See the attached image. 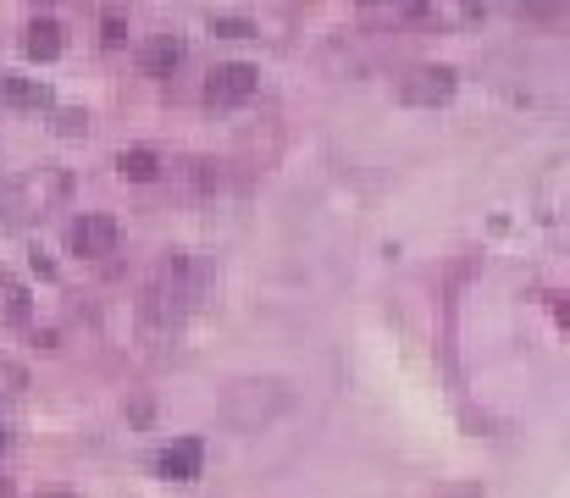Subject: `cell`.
Returning <instances> with one entry per match:
<instances>
[{
  "label": "cell",
  "mask_w": 570,
  "mask_h": 498,
  "mask_svg": "<svg viewBox=\"0 0 570 498\" xmlns=\"http://www.w3.org/2000/svg\"><path fill=\"white\" fill-rule=\"evenodd\" d=\"M200 283H205V272L194 266L189 249H167V255L150 266L144 288H139V327H144V338H167V332H178L183 316L194 310V299H200Z\"/></svg>",
  "instance_id": "cell-1"
},
{
  "label": "cell",
  "mask_w": 570,
  "mask_h": 498,
  "mask_svg": "<svg viewBox=\"0 0 570 498\" xmlns=\"http://www.w3.org/2000/svg\"><path fill=\"white\" fill-rule=\"evenodd\" d=\"M72 194V178L61 166H39V172H23L17 183L0 189V227L12 233V227H34L39 216H50L61 200Z\"/></svg>",
  "instance_id": "cell-2"
},
{
  "label": "cell",
  "mask_w": 570,
  "mask_h": 498,
  "mask_svg": "<svg viewBox=\"0 0 570 498\" xmlns=\"http://www.w3.org/2000/svg\"><path fill=\"white\" fill-rule=\"evenodd\" d=\"M255 78H261V72L244 67V61H227V67H216L211 78H205V106H211V111L244 106V100L255 95Z\"/></svg>",
  "instance_id": "cell-3"
},
{
  "label": "cell",
  "mask_w": 570,
  "mask_h": 498,
  "mask_svg": "<svg viewBox=\"0 0 570 498\" xmlns=\"http://www.w3.org/2000/svg\"><path fill=\"white\" fill-rule=\"evenodd\" d=\"M454 67H416L399 78V100L404 106H443V100L454 95Z\"/></svg>",
  "instance_id": "cell-4"
},
{
  "label": "cell",
  "mask_w": 570,
  "mask_h": 498,
  "mask_svg": "<svg viewBox=\"0 0 570 498\" xmlns=\"http://www.w3.org/2000/svg\"><path fill=\"white\" fill-rule=\"evenodd\" d=\"M67 249L72 255H111L117 249V222L111 216H78L67 227Z\"/></svg>",
  "instance_id": "cell-5"
},
{
  "label": "cell",
  "mask_w": 570,
  "mask_h": 498,
  "mask_svg": "<svg viewBox=\"0 0 570 498\" xmlns=\"http://www.w3.org/2000/svg\"><path fill=\"white\" fill-rule=\"evenodd\" d=\"M200 465H205V443L200 438H178V443H167V449L155 454V471L167 476V482H194Z\"/></svg>",
  "instance_id": "cell-6"
},
{
  "label": "cell",
  "mask_w": 570,
  "mask_h": 498,
  "mask_svg": "<svg viewBox=\"0 0 570 498\" xmlns=\"http://www.w3.org/2000/svg\"><path fill=\"white\" fill-rule=\"evenodd\" d=\"M482 17V0H421L416 28H471Z\"/></svg>",
  "instance_id": "cell-7"
},
{
  "label": "cell",
  "mask_w": 570,
  "mask_h": 498,
  "mask_svg": "<svg viewBox=\"0 0 570 498\" xmlns=\"http://www.w3.org/2000/svg\"><path fill=\"white\" fill-rule=\"evenodd\" d=\"M139 67L150 72V78H172V72L183 67V39L178 34H155L139 45Z\"/></svg>",
  "instance_id": "cell-8"
},
{
  "label": "cell",
  "mask_w": 570,
  "mask_h": 498,
  "mask_svg": "<svg viewBox=\"0 0 570 498\" xmlns=\"http://www.w3.org/2000/svg\"><path fill=\"white\" fill-rule=\"evenodd\" d=\"M216 183H222V166L216 161H183L178 166V194H189V200L216 194Z\"/></svg>",
  "instance_id": "cell-9"
},
{
  "label": "cell",
  "mask_w": 570,
  "mask_h": 498,
  "mask_svg": "<svg viewBox=\"0 0 570 498\" xmlns=\"http://www.w3.org/2000/svg\"><path fill=\"white\" fill-rule=\"evenodd\" d=\"M117 172H122L128 183H155V178H161V155L144 150V144H133V150L117 155Z\"/></svg>",
  "instance_id": "cell-10"
},
{
  "label": "cell",
  "mask_w": 570,
  "mask_h": 498,
  "mask_svg": "<svg viewBox=\"0 0 570 498\" xmlns=\"http://www.w3.org/2000/svg\"><path fill=\"white\" fill-rule=\"evenodd\" d=\"M0 89H6V100H12L17 111H50V89L39 78H17V72H12Z\"/></svg>",
  "instance_id": "cell-11"
},
{
  "label": "cell",
  "mask_w": 570,
  "mask_h": 498,
  "mask_svg": "<svg viewBox=\"0 0 570 498\" xmlns=\"http://www.w3.org/2000/svg\"><path fill=\"white\" fill-rule=\"evenodd\" d=\"M23 50L34 61H50V56H61V23H50V17H39V23H28V34H23Z\"/></svg>",
  "instance_id": "cell-12"
},
{
  "label": "cell",
  "mask_w": 570,
  "mask_h": 498,
  "mask_svg": "<svg viewBox=\"0 0 570 498\" xmlns=\"http://www.w3.org/2000/svg\"><path fill=\"white\" fill-rule=\"evenodd\" d=\"M28 321V288L0 272V327H23Z\"/></svg>",
  "instance_id": "cell-13"
},
{
  "label": "cell",
  "mask_w": 570,
  "mask_h": 498,
  "mask_svg": "<svg viewBox=\"0 0 570 498\" xmlns=\"http://www.w3.org/2000/svg\"><path fill=\"white\" fill-rule=\"evenodd\" d=\"M17 388H28V371L17 366V360L0 355V393H17Z\"/></svg>",
  "instance_id": "cell-14"
},
{
  "label": "cell",
  "mask_w": 570,
  "mask_h": 498,
  "mask_svg": "<svg viewBox=\"0 0 570 498\" xmlns=\"http://www.w3.org/2000/svg\"><path fill=\"white\" fill-rule=\"evenodd\" d=\"M211 34H227V39H244V34H250V23H244V17H216V23H211Z\"/></svg>",
  "instance_id": "cell-15"
},
{
  "label": "cell",
  "mask_w": 570,
  "mask_h": 498,
  "mask_svg": "<svg viewBox=\"0 0 570 498\" xmlns=\"http://www.w3.org/2000/svg\"><path fill=\"white\" fill-rule=\"evenodd\" d=\"M84 128H89V117H84V111H61V133H67V139H78Z\"/></svg>",
  "instance_id": "cell-16"
},
{
  "label": "cell",
  "mask_w": 570,
  "mask_h": 498,
  "mask_svg": "<svg viewBox=\"0 0 570 498\" xmlns=\"http://www.w3.org/2000/svg\"><path fill=\"white\" fill-rule=\"evenodd\" d=\"M106 45H122V17H106Z\"/></svg>",
  "instance_id": "cell-17"
},
{
  "label": "cell",
  "mask_w": 570,
  "mask_h": 498,
  "mask_svg": "<svg viewBox=\"0 0 570 498\" xmlns=\"http://www.w3.org/2000/svg\"><path fill=\"white\" fill-rule=\"evenodd\" d=\"M0 498H12V476H0Z\"/></svg>",
  "instance_id": "cell-18"
},
{
  "label": "cell",
  "mask_w": 570,
  "mask_h": 498,
  "mask_svg": "<svg viewBox=\"0 0 570 498\" xmlns=\"http://www.w3.org/2000/svg\"><path fill=\"white\" fill-rule=\"evenodd\" d=\"M39 498H72V493H39Z\"/></svg>",
  "instance_id": "cell-19"
},
{
  "label": "cell",
  "mask_w": 570,
  "mask_h": 498,
  "mask_svg": "<svg viewBox=\"0 0 570 498\" xmlns=\"http://www.w3.org/2000/svg\"><path fill=\"white\" fill-rule=\"evenodd\" d=\"M0 449H6V427H0Z\"/></svg>",
  "instance_id": "cell-20"
}]
</instances>
